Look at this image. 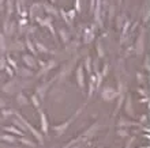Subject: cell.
Here are the masks:
<instances>
[{
    "instance_id": "obj_5",
    "label": "cell",
    "mask_w": 150,
    "mask_h": 148,
    "mask_svg": "<svg viewBox=\"0 0 150 148\" xmlns=\"http://www.w3.org/2000/svg\"><path fill=\"white\" fill-rule=\"evenodd\" d=\"M52 1H55V0H52Z\"/></svg>"
},
{
    "instance_id": "obj_4",
    "label": "cell",
    "mask_w": 150,
    "mask_h": 148,
    "mask_svg": "<svg viewBox=\"0 0 150 148\" xmlns=\"http://www.w3.org/2000/svg\"><path fill=\"white\" fill-rule=\"evenodd\" d=\"M6 130L12 132V133H16V135H22V132H19V130H16V129H14V128H6Z\"/></svg>"
},
{
    "instance_id": "obj_2",
    "label": "cell",
    "mask_w": 150,
    "mask_h": 148,
    "mask_svg": "<svg viewBox=\"0 0 150 148\" xmlns=\"http://www.w3.org/2000/svg\"><path fill=\"white\" fill-rule=\"evenodd\" d=\"M41 124H42V130L45 133L48 132L47 129H48V125H47V117H45V114L41 113Z\"/></svg>"
},
{
    "instance_id": "obj_3",
    "label": "cell",
    "mask_w": 150,
    "mask_h": 148,
    "mask_svg": "<svg viewBox=\"0 0 150 148\" xmlns=\"http://www.w3.org/2000/svg\"><path fill=\"white\" fill-rule=\"evenodd\" d=\"M1 139H3V140H8L10 143H14V141H15V137L8 136V135H4V136H1Z\"/></svg>"
},
{
    "instance_id": "obj_1",
    "label": "cell",
    "mask_w": 150,
    "mask_h": 148,
    "mask_svg": "<svg viewBox=\"0 0 150 148\" xmlns=\"http://www.w3.org/2000/svg\"><path fill=\"white\" fill-rule=\"evenodd\" d=\"M76 75H78V84H79V87H81V88H83V87H85V83H83V68H82V67H79V68H78Z\"/></svg>"
}]
</instances>
